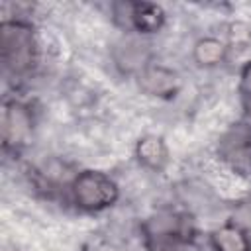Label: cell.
Returning <instances> with one entry per match:
<instances>
[{
  "label": "cell",
  "mask_w": 251,
  "mask_h": 251,
  "mask_svg": "<svg viewBox=\"0 0 251 251\" xmlns=\"http://www.w3.org/2000/svg\"><path fill=\"white\" fill-rule=\"evenodd\" d=\"M39 37L29 20L4 18L0 22V61L8 78H27L39 65Z\"/></svg>",
  "instance_id": "obj_1"
},
{
  "label": "cell",
  "mask_w": 251,
  "mask_h": 251,
  "mask_svg": "<svg viewBox=\"0 0 251 251\" xmlns=\"http://www.w3.org/2000/svg\"><path fill=\"white\" fill-rule=\"evenodd\" d=\"M145 251H198L194 227L184 214L163 210L141 224Z\"/></svg>",
  "instance_id": "obj_2"
},
{
  "label": "cell",
  "mask_w": 251,
  "mask_h": 251,
  "mask_svg": "<svg viewBox=\"0 0 251 251\" xmlns=\"http://www.w3.org/2000/svg\"><path fill=\"white\" fill-rule=\"evenodd\" d=\"M69 202L84 214H98L120 200V184L104 171L84 169L71 176L67 184Z\"/></svg>",
  "instance_id": "obj_3"
},
{
  "label": "cell",
  "mask_w": 251,
  "mask_h": 251,
  "mask_svg": "<svg viewBox=\"0 0 251 251\" xmlns=\"http://www.w3.org/2000/svg\"><path fill=\"white\" fill-rule=\"evenodd\" d=\"M112 20L124 33L149 37L159 33L167 24V12L157 2L124 0L112 4Z\"/></svg>",
  "instance_id": "obj_4"
},
{
  "label": "cell",
  "mask_w": 251,
  "mask_h": 251,
  "mask_svg": "<svg viewBox=\"0 0 251 251\" xmlns=\"http://www.w3.org/2000/svg\"><path fill=\"white\" fill-rule=\"evenodd\" d=\"M35 133V112L29 102L22 98H6L2 104L0 135L6 153L24 151Z\"/></svg>",
  "instance_id": "obj_5"
},
{
  "label": "cell",
  "mask_w": 251,
  "mask_h": 251,
  "mask_svg": "<svg viewBox=\"0 0 251 251\" xmlns=\"http://www.w3.org/2000/svg\"><path fill=\"white\" fill-rule=\"evenodd\" d=\"M218 157L237 175L251 178V124L239 120L218 139Z\"/></svg>",
  "instance_id": "obj_6"
},
{
  "label": "cell",
  "mask_w": 251,
  "mask_h": 251,
  "mask_svg": "<svg viewBox=\"0 0 251 251\" xmlns=\"http://www.w3.org/2000/svg\"><path fill=\"white\" fill-rule=\"evenodd\" d=\"M112 61L122 75L137 76L153 63V57L145 37H139L135 33H124L122 39L114 43Z\"/></svg>",
  "instance_id": "obj_7"
},
{
  "label": "cell",
  "mask_w": 251,
  "mask_h": 251,
  "mask_svg": "<svg viewBox=\"0 0 251 251\" xmlns=\"http://www.w3.org/2000/svg\"><path fill=\"white\" fill-rule=\"evenodd\" d=\"M135 80L147 96L155 98H171L178 90V75L173 69L157 63H151L145 71H141Z\"/></svg>",
  "instance_id": "obj_8"
},
{
  "label": "cell",
  "mask_w": 251,
  "mask_h": 251,
  "mask_svg": "<svg viewBox=\"0 0 251 251\" xmlns=\"http://www.w3.org/2000/svg\"><path fill=\"white\" fill-rule=\"evenodd\" d=\"M133 157H135V161L143 169L153 171V173H159L169 163V145H167V141L161 135L147 133V135H141L135 141Z\"/></svg>",
  "instance_id": "obj_9"
},
{
  "label": "cell",
  "mask_w": 251,
  "mask_h": 251,
  "mask_svg": "<svg viewBox=\"0 0 251 251\" xmlns=\"http://www.w3.org/2000/svg\"><path fill=\"white\" fill-rule=\"evenodd\" d=\"M212 251H251V235L237 222H226L210 233Z\"/></svg>",
  "instance_id": "obj_10"
},
{
  "label": "cell",
  "mask_w": 251,
  "mask_h": 251,
  "mask_svg": "<svg viewBox=\"0 0 251 251\" xmlns=\"http://www.w3.org/2000/svg\"><path fill=\"white\" fill-rule=\"evenodd\" d=\"M229 57V45L216 35H204L192 45V61L200 69H216Z\"/></svg>",
  "instance_id": "obj_11"
},
{
  "label": "cell",
  "mask_w": 251,
  "mask_h": 251,
  "mask_svg": "<svg viewBox=\"0 0 251 251\" xmlns=\"http://www.w3.org/2000/svg\"><path fill=\"white\" fill-rule=\"evenodd\" d=\"M237 90H239V100H241V106H243L245 120L251 124V61H247L241 67Z\"/></svg>",
  "instance_id": "obj_12"
}]
</instances>
